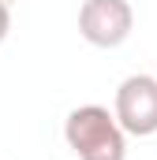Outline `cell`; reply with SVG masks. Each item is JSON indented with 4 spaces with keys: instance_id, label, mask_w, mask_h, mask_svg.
Segmentation results:
<instances>
[{
    "instance_id": "cell-1",
    "label": "cell",
    "mask_w": 157,
    "mask_h": 160,
    "mask_svg": "<svg viewBox=\"0 0 157 160\" xmlns=\"http://www.w3.org/2000/svg\"><path fill=\"white\" fill-rule=\"evenodd\" d=\"M68 149L78 160H123L127 157V130L120 127L116 112L101 104H78L64 119Z\"/></svg>"
},
{
    "instance_id": "cell-2",
    "label": "cell",
    "mask_w": 157,
    "mask_h": 160,
    "mask_svg": "<svg viewBox=\"0 0 157 160\" xmlns=\"http://www.w3.org/2000/svg\"><path fill=\"white\" fill-rule=\"evenodd\" d=\"M112 112L127 134H135V138L157 134V78L154 75H127L116 86Z\"/></svg>"
},
{
    "instance_id": "cell-3",
    "label": "cell",
    "mask_w": 157,
    "mask_h": 160,
    "mask_svg": "<svg viewBox=\"0 0 157 160\" xmlns=\"http://www.w3.org/2000/svg\"><path fill=\"white\" fill-rule=\"evenodd\" d=\"M135 11L127 0H82L78 8V34L97 48H116L131 38Z\"/></svg>"
},
{
    "instance_id": "cell-4",
    "label": "cell",
    "mask_w": 157,
    "mask_h": 160,
    "mask_svg": "<svg viewBox=\"0 0 157 160\" xmlns=\"http://www.w3.org/2000/svg\"><path fill=\"white\" fill-rule=\"evenodd\" d=\"M8 30H11V11H8V0H0V41L8 38Z\"/></svg>"
},
{
    "instance_id": "cell-5",
    "label": "cell",
    "mask_w": 157,
    "mask_h": 160,
    "mask_svg": "<svg viewBox=\"0 0 157 160\" xmlns=\"http://www.w3.org/2000/svg\"><path fill=\"white\" fill-rule=\"evenodd\" d=\"M8 4H11V0H8Z\"/></svg>"
}]
</instances>
